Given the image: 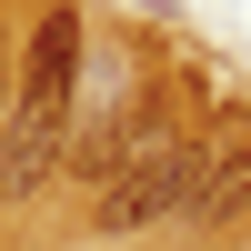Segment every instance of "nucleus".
Listing matches in <instances>:
<instances>
[{"label": "nucleus", "instance_id": "obj_2", "mask_svg": "<svg viewBox=\"0 0 251 251\" xmlns=\"http://www.w3.org/2000/svg\"><path fill=\"white\" fill-rule=\"evenodd\" d=\"M181 221H191V231H241L251 221V141H211V151H201V181H191V201H181Z\"/></svg>", "mask_w": 251, "mask_h": 251}, {"label": "nucleus", "instance_id": "obj_1", "mask_svg": "<svg viewBox=\"0 0 251 251\" xmlns=\"http://www.w3.org/2000/svg\"><path fill=\"white\" fill-rule=\"evenodd\" d=\"M91 71V20L80 0H40L30 40H20V80H10V121H0V201H40V181L71 161V100Z\"/></svg>", "mask_w": 251, "mask_h": 251}, {"label": "nucleus", "instance_id": "obj_3", "mask_svg": "<svg viewBox=\"0 0 251 251\" xmlns=\"http://www.w3.org/2000/svg\"><path fill=\"white\" fill-rule=\"evenodd\" d=\"M10 80L20 71H10V30H0V121H10Z\"/></svg>", "mask_w": 251, "mask_h": 251}]
</instances>
